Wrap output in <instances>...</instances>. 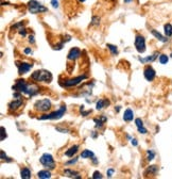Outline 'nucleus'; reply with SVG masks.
<instances>
[{
	"mask_svg": "<svg viewBox=\"0 0 172 179\" xmlns=\"http://www.w3.org/2000/svg\"><path fill=\"white\" fill-rule=\"evenodd\" d=\"M15 92H20L21 94H26L28 96H35L39 93V87H36L33 83H27L25 79H17L15 82V84L12 87Z\"/></svg>",
	"mask_w": 172,
	"mask_h": 179,
	"instance_id": "f257e3e1",
	"label": "nucleus"
},
{
	"mask_svg": "<svg viewBox=\"0 0 172 179\" xmlns=\"http://www.w3.org/2000/svg\"><path fill=\"white\" fill-rule=\"evenodd\" d=\"M33 81L36 82H45V83H50L53 79V76L49 70H46V69H38L33 73L30 77Z\"/></svg>",
	"mask_w": 172,
	"mask_h": 179,
	"instance_id": "f03ea898",
	"label": "nucleus"
},
{
	"mask_svg": "<svg viewBox=\"0 0 172 179\" xmlns=\"http://www.w3.org/2000/svg\"><path fill=\"white\" fill-rule=\"evenodd\" d=\"M66 111H67V107H66V105H62L61 107H60V109L56 111H54V112H51L49 113V114H44L42 115L41 117H38V120H60V118H62L64 116V114L66 113Z\"/></svg>",
	"mask_w": 172,
	"mask_h": 179,
	"instance_id": "7ed1b4c3",
	"label": "nucleus"
},
{
	"mask_svg": "<svg viewBox=\"0 0 172 179\" xmlns=\"http://www.w3.org/2000/svg\"><path fill=\"white\" fill-rule=\"evenodd\" d=\"M28 11L31 14H39V13L48 12V8L38 2L37 0H30L28 2Z\"/></svg>",
	"mask_w": 172,
	"mask_h": 179,
	"instance_id": "20e7f679",
	"label": "nucleus"
},
{
	"mask_svg": "<svg viewBox=\"0 0 172 179\" xmlns=\"http://www.w3.org/2000/svg\"><path fill=\"white\" fill-rule=\"evenodd\" d=\"M39 162L41 164L48 169H55V161H54V158L51 153H45L42 155V157L39 158Z\"/></svg>",
	"mask_w": 172,
	"mask_h": 179,
	"instance_id": "39448f33",
	"label": "nucleus"
},
{
	"mask_svg": "<svg viewBox=\"0 0 172 179\" xmlns=\"http://www.w3.org/2000/svg\"><path fill=\"white\" fill-rule=\"evenodd\" d=\"M51 108H52V103H51V100L48 98L39 99L34 103V109L38 112H47Z\"/></svg>",
	"mask_w": 172,
	"mask_h": 179,
	"instance_id": "423d86ee",
	"label": "nucleus"
},
{
	"mask_svg": "<svg viewBox=\"0 0 172 179\" xmlns=\"http://www.w3.org/2000/svg\"><path fill=\"white\" fill-rule=\"evenodd\" d=\"M88 78V76L85 74L81 75V76H78V77H74V78H71V79H68L66 80V81H64L63 83H61V85L63 87H76V85L80 84L83 80L87 79Z\"/></svg>",
	"mask_w": 172,
	"mask_h": 179,
	"instance_id": "0eeeda50",
	"label": "nucleus"
},
{
	"mask_svg": "<svg viewBox=\"0 0 172 179\" xmlns=\"http://www.w3.org/2000/svg\"><path fill=\"white\" fill-rule=\"evenodd\" d=\"M134 46L135 48H136L137 52L144 54V51H146V38H144V35H141V34H136Z\"/></svg>",
	"mask_w": 172,
	"mask_h": 179,
	"instance_id": "6e6552de",
	"label": "nucleus"
},
{
	"mask_svg": "<svg viewBox=\"0 0 172 179\" xmlns=\"http://www.w3.org/2000/svg\"><path fill=\"white\" fill-rule=\"evenodd\" d=\"M16 66L18 68V74L20 75H25L33 67L32 63H27V62H16Z\"/></svg>",
	"mask_w": 172,
	"mask_h": 179,
	"instance_id": "1a4fd4ad",
	"label": "nucleus"
},
{
	"mask_svg": "<svg viewBox=\"0 0 172 179\" xmlns=\"http://www.w3.org/2000/svg\"><path fill=\"white\" fill-rule=\"evenodd\" d=\"M144 76L147 81H153L156 77V72L151 65H147L144 69Z\"/></svg>",
	"mask_w": 172,
	"mask_h": 179,
	"instance_id": "9d476101",
	"label": "nucleus"
},
{
	"mask_svg": "<svg viewBox=\"0 0 172 179\" xmlns=\"http://www.w3.org/2000/svg\"><path fill=\"white\" fill-rule=\"evenodd\" d=\"M81 56H82L81 49L78 48V47H74V48H71L70 50H69L67 59H68L69 61H76V60L79 59Z\"/></svg>",
	"mask_w": 172,
	"mask_h": 179,
	"instance_id": "9b49d317",
	"label": "nucleus"
},
{
	"mask_svg": "<svg viewBox=\"0 0 172 179\" xmlns=\"http://www.w3.org/2000/svg\"><path fill=\"white\" fill-rule=\"evenodd\" d=\"M23 97H20V98H15V99L13 100V101H11L10 103H9V110L11 111V112H15L16 110H18L19 108L23 106Z\"/></svg>",
	"mask_w": 172,
	"mask_h": 179,
	"instance_id": "f8f14e48",
	"label": "nucleus"
},
{
	"mask_svg": "<svg viewBox=\"0 0 172 179\" xmlns=\"http://www.w3.org/2000/svg\"><path fill=\"white\" fill-rule=\"evenodd\" d=\"M111 105V101H109L107 98H101V99H99L98 101H97L96 103V109L98 111L100 110H103L104 108L109 107V106Z\"/></svg>",
	"mask_w": 172,
	"mask_h": 179,
	"instance_id": "ddd939ff",
	"label": "nucleus"
},
{
	"mask_svg": "<svg viewBox=\"0 0 172 179\" xmlns=\"http://www.w3.org/2000/svg\"><path fill=\"white\" fill-rule=\"evenodd\" d=\"M151 33L155 38H157V40H158L160 42H162V43H167V42L169 41L167 36L162 35V34H160L157 30H155V29H151Z\"/></svg>",
	"mask_w": 172,
	"mask_h": 179,
	"instance_id": "4468645a",
	"label": "nucleus"
},
{
	"mask_svg": "<svg viewBox=\"0 0 172 179\" xmlns=\"http://www.w3.org/2000/svg\"><path fill=\"white\" fill-rule=\"evenodd\" d=\"M94 122H95V127L96 128H102L103 127V125L107 122V117L105 116V115H101L99 118H94Z\"/></svg>",
	"mask_w": 172,
	"mask_h": 179,
	"instance_id": "2eb2a0df",
	"label": "nucleus"
},
{
	"mask_svg": "<svg viewBox=\"0 0 172 179\" xmlns=\"http://www.w3.org/2000/svg\"><path fill=\"white\" fill-rule=\"evenodd\" d=\"M158 56H160V54H158V52H155V54H153L152 56H147V58H138V60H139V62H141V63H144V64L151 63V62L155 61Z\"/></svg>",
	"mask_w": 172,
	"mask_h": 179,
	"instance_id": "dca6fc26",
	"label": "nucleus"
},
{
	"mask_svg": "<svg viewBox=\"0 0 172 179\" xmlns=\"http://www.w3.org/2000/svg\"><path fill=\"white\" fill-rule=\"evenodd\" d=\"M134 118V112L132 109L128 108L127 110L124 111V114H123V120L124 122H132Z\"/></svg>",
	"mask_w": 172,
	"mask_h": 179,
	"instance_id": "f3484780",
	"label": "nucleus"
},
{
	"mask_svg": "<svg viewBox=\"0 0 172 179\" xmlns=\"http://www.w3.org/2000/svg\"><path fill=\"white\" fill-rule=\"evenodd\" d=\"M79 148H80V146H79V145H72L71 147H69V148L66 150L65 155L67 157H74V155L78 153Z\"/></svg>",
	"mask_w": 172,
	"mask_h": 179,
	"instance_id": "a211bd4d",
	"label": "nucleus"
},
{
	"mask_svg": "<svg viewBox=\"0 0 172 179\" xmlns=\"http://www.w3.org/2000/svg\"><path fill=\"white\" fill-rule=\"evenodd\" d=\"M64 175H66L67 177H74V178H81V176H80V174H79V172L74 171V169H64Z\"/></svg>",
	"mask_w": 172,
	"mask_h": 179,
	"instance_id": "6ab92c4d",
	"label": "nucleus"
},
{
	"mask_svg": "<svg viewBox=\"0 0 172 179\" xmlns=\"http://www.w3.org/2000/svg\"><path fill=\"white\" fill-rule=\"evenodd\" d=\"M37 177L41 179H48L51 178V172L49 169H43L37 173Z\"/></svg>",
	"mask_w": 172,
	"mask_h": 179,
	"instance_id": "aec40b11",
	"label": "nucleus"
},
{
	"mask_svg": "<svg viewBox=\"0 0 172 179\" xmlns=\"http://www.w3.org/2000/svg\"><path fill=\"white\" fill-rule=\"evenodd\" d=\"M80 157L83 159H93L95 157V153L89 149H84L80 155Z\"/></svg>",
	"mask_w": 172,
	"mask_h": 179,
	"instance_id": "412c9836",
	"label": "nucleus"
},
{
	"mask_svg": "<svg viewBox=\"0 0 172 179\" xmlns=\"http://www.w3.org/2000/svg\"><path fill=\"white\" fill-rule=\"evenodd\" d=\"M20 177L23 179H30L31 178V171L28 167H23L20 169Z\"/></svg>",
	"mask_w": 172,
	"mask_h": 179,
	"instance_id": "4be33fe9",
	"label": "nucleus"
},
{
	"mask_svg": "<svg viewBox=\"0 0 172 179\" xmlns=\"http://www.w3.org/2000/svg\"><path fill=\"white\" fill-rule=\"evenodd\" d=\"M157 172H158V166L157 165H150L146 172H144V175H148V174H151V175H156Z\"/></svg>",
	"mask_w": 172,
	"mask_h": 179,
	"instance_id": "5701e85b",
	"label": "nucleus"
},
{
	"mask_svg": "<svg viewBox=\"0 0 172 179\" xmlns=\"http://www.w3.org/2000/svg\"><path fill=\"white\" fill-rule=\"evenodd\" d=\"M164 32H165V35L167 36V37L172 36V25L171 23H166V25L164 26Z\"/></svg>",
	"mask_w": 172,
	"mask_h": 179,
	"instance_id": "b1692460",
	"label": "nucleus"
},
{
	"mask_svg": "<svg viewBox=\"0 0 172 179\" xmlns=\"http://www.w3.org/2000/svg\"><path fill=\"white\" fill-rule=\"evenodd\" d=\"M106 47L109 49V51H111V54H113V56L118 54V48H117V46H115L113 44H106Z\"/></svg>",
	"mask_w": 172,
	"mask_h": 179,
	"instance_id": "393cba45",
	"label": "nucleus"
},
{
	"mask_svg": "<svg viewBox=\"0 0 172 179\" xmlns=\"http://www.w3.org/2000/svg\"><path fill=\"white\" fill-rule=\"evenodd\" d=\"M155 158V151L152 149H148L147 150V160L148 161H152Z\"/></svg>",
	"mask_w": 172,
	"mask_h": 179,
	"instance_id": "a878e982",
	"label": "nucleus"
},
{
	"mask_svg": "<svg viewBox=\"0 0 172 179\" xmlns=\"http://www.w3.org/2000/svg\"><path fill=\"white\" fill-rule=\"evenodd\" d=\"M158 60H160V64L165 65V64L168 63V61H169V58H168V56H166V54H160V58H158Z\"/></svg>",
	"mask_w": 172,
	"mask_h": 179,
	"instance_id": "bb28decb",
	"label": "nucleus"
},
{
	"mask_svg": "<svg viewBox=\"0 0 172 179\" xmlns=\"http://www.w3.org/2000/svg\"><path fill=\"white\" fill-rule=\"evenodd\" d=\"M79 111H80V113L82 114V116H87L88 114H90L91 113V110H87V111H84V106H80V109H79Z\"/></svg>",
	"mask_w": 172,
	"mask_h": 179,
	"instance_id": "cd10ccee",
	"label": "nucleus"
},
{
	"mask_svg": "<svg viewBox=\"0 0 172 179\" xmlns=\"http://www.w3.org/2000/svg\"><path fill=\"white\" fill-rule=\"evenodd\" d=\"M100 23V17L98 16H93V19H91V25L93 26H98Z\"/></svg>",
	"mask_w": 172,
	"mask_h": 179,
	"instance_id": "c85d7f7f",
	"label": "nucleus"
},
{
	"mask_svg": "<svg viewBox=\"0 0 172 179\" xmlns=\"http://www.w3.org/2000/svg\"><path fill=\"white\" fill-rule=\"evenodd\" d=\"M0 155H1V160H5V161H8V162H11L12 161V159H10L8 156H7V153H4L3 150H1V153H0Z\"/></svg>",
	"mask_w": 172,
	"mask_h": 179,
	"instance_id": "c756f323",
	"label": "nucleus"
},
{
	"mask_svg": "<svg viewBox=\"0 0 172 179\" xmlns=\"http://www.w3.org/2000/svg\"><path fill=\"white\" fill-rule=\"evenodd\" d=\"M103 178V175L100 173L99 171L94 172V174H93V179H102Z\"/></svg>",
	"mask_w": 172,
	"mask_h": 179,
	"instance_id": "7c9ffc66",
	"label": "nucleus"
},
{
	"mask_svg": "<svg viewBox=\"0 0 172 179\" xmlns=\"http://www.w3.org/2000/svg\"><path fill=\"white\" fill-rule=\"evenodd\" d=\"M23 26H25V23H23V21H20V23H15V25H13L12 29H17V30H19V29L23 28Z\"/></svg>",
	"mask_w": 172,
	"mask_h": 179,
	"instance_id": "2f4dec72",
	"label": "nucleus"
},
{
	"mask_svg": "<svg viewBox=\"0 0 172 179\" xmlns=\"http://www.w3.org/2000/svg\"><path fill=\"white\" fill-rule=\"evenodd\" d=\"M137 130H138V132L140 133V134H147L148 133V129L144 126H142V127H139L137 128Z\"/></svg>",
	"mask_w": 172,
	"mask_h": 179,
	"instance_id": "473e14b6",
	"label": "nucleus"
},
{
	"mask_svg": "<svg viewBox=\"0 0 172 179\" xmlns=\"http://www.w3.org/2000/svg\"><path fill=\"white\" fill-rule=\"evenodd\" d=\"M135 125H136L137 128L142 127V126H144V122H142L141 118H136V120H135Z\"/></svg>",
	"mask_w": 172,
	"mask_h": 179,
	"instance_id": "72a5a7b5",
	"label": "nucleus"
},
{
	"mask_svg": "<svg viewBox=\"0 0 172 179\" xmlns=\"http://www.w3.org/2000/svg\"><path fill=\"white\" fill-rule=\"evenodd\" d=\"M5 138H7V131H5V128L1 126V138H0V140L3 141Z\"/></svg>",
	"mask_w": 172,
	"mask_h": 179,
	"instance_id": "f704fd0d",
	"label": "nucleus"
},
{
	"mask_svg": "<svg viewBox=\"0 0 172 179\" xmlns=\"http://www.w3.org/2000/svg\"><path fill=\"white\" fill-rule=\"evenodd\" d=\"M55 129H56L58 131H60V132H62V133H67V132H69V129H67V128L55 127Z\"/></svg>",
	"mask_w": 172,
	"mask_h": 179,
	"instance_id": "c9c22d12",
	"label": "nucleus"
},
{
	"mask_svg": "<svg viewBox=\"0 0 172 179\" xmlns=\"http://www.w3.org/2000/svg\"><path fill=\"white\" fill-rule=\"evenodd\" d=\"M79 158H74V159H71V160H69V161L66 162V165H70V164H76L77 162H78Z\"/></svg>",
	"mask_w": 172,
	"mask_h": 179,
	"instance_id": "e433bc0d",
	"label": "nucleus"
},
{
	"mask_svg": "<svg viewBox=\"0 0 172 179\" xmlns=\"http://www.w3.org/2000/svg\"><path fill=\"white\" fill-rule=\"evenodd\" d=\"M18 33L20 34L21 36H23V37H25V36H27V30H26L25 28H21V29H19V30H18Z\"/></svg>",
	"mask_w": 172,
	"mask_h": 179,
	"instance_id": "4c0bfd02",
	"label": "nucleus"
},
{
	"mask_svg": "<svg viewBox=\"0 0 172 179\" xmlns=\"http://www.w3.org/2000/svg\"><path fill=\"white\" fill-rule=\"evenodd\" d=\"M23 54H33V51L31 48H29V47H27V48L23 49Z\"/></svg>",
	"mask_w": 172,
	"mask_h": 179,
	"instance_id": "58836bf2",
	"label": "nucleus"
},
{
	"mask_svg": "<svg viewBox=\"0 0 172 179\" xmlns=\"http://www.w3.org/2000/svg\"><path fill=\"white\" fill-rule=\"evenodd\" d=\"M51 4L54 9L58 8V0H51Z\"/></svg>",
	"mask_w": 172,
	"mask_h": 179,
	"instance_id": "ea45409f",
	"label": "nucleus"
},
{
	"mask_svg": "<svg viewBox=\"0 0 172 179\" xmlns=\"http://www.w3.org/2000/svg\"><path fill=\"white\" fill-rule=\"evenodd\" d=\"M114 172H115L114 169H107V172H106L107 177H109V178H111V177L113 176V174H114Z\"/></svg>",
	"mask_w": 172,
	"mask_h": 179,
	"instance_id": "a19ab883",
	"label": "nucleus"
},
{
	"mask_svg": "<svg viewBox=\"0 0 172 179\" xmlns=\"http://www.w3.org/2000/svg\"><path fill=\"white\" fill-rule=\"evenodd\" d=\"M29 43H30V44L35 43V38H34V35H29Z\"/></svg>",
	"mask_w": 172,
	"mask_h": 179,
	"instance_id": "79ce46f5",
	"label": "nucleus"
},
{
	"mask_svg": "<svg viewBox=\"0 0 172 179\" xmlns=\"http://www.w3.org/2000/svg\"><path fill=\"white\" fill-rule=\"evenodd\" d=\"M131 143H132V145L135 146V147H136V146H138V142H137L136 139H132V140H131Z\"/></svg>",
	"mask_w": 172,
	"mask_h": 179,
	"instance_id": "37998d69",
	"label": "nucleus"
},
{
	"mask_svg": "<svg viewBox=\"0 0 172 179\" xmlns=\"http://www.w3.org/2000/svg\"><path fill=\"white\" fill-rule=\"evenodd\" d=\"M97 136H98V133H97L96 131H93V133H91V136H93L94 139H96Z\"/></svg>",
	"mask_w": 172,
	"mask_h": 179,
	"instance_id": "c03bdc74",
	"label": "nucleus"
},
{
	"mask_svg": "<svg viewBox=\"0 0 172 179\" xmlns=\"http://www.w3.org/2000/svg\"><path fill=\"white\" fill-rule=\"evenodd\" d=\"M120 109H121V107H120V106H117V108H115V111L119 112V111H120Z\"/></svg>",
	"mask_w": 172,
	"mask_h": 179,
	"instance_id": "a18cd8bd",
	"label": "nucleus"
},
{
	"mask_svg": "<svg viewBox=\"0 0 172 179\" xmlns=\"http://www.w3.org/2000/svg\"><path fill=\"white\" fill-rule=\"evenodd\" d=\"M124 1V3H127V4H129V3H131L133 0H123Z\"/></svg>",
	"mask_w": 172,
	"mask_h": 179,
	"instance_id": "49530a36",
	"label": "nucleus"
},
{
	"mask_svg": "<svg viewBox=\"0 0 172 179\" xmlns=\"http://www.w3.org/2000/svg\"><path fill=\"white\" fill-rule=\"evenodd\" d=\"M1 4H2V5H9L10 3H9V2H2Z\"/></svg>",
	"mask_w": 172,
	"mask_h": 179,
	"instance_id": "de8ad7c7",
	"label": "nucleus"
},
{
	"mask_svg": "<svg viewBox=\"0 0 172 179\" xmlns=\"http://www.w3.org/2000/svg\"><path fill=\"white\" fill-rule=\"evenodd\" d=\"M79 1H80V2H84V1H85V0H79Z\"/></svg>",
	"mask_w": 172,
	"mask_h": 179,
	"instance_id": "09e8293b",
	"label": "nucleus"
},
{
	"mask_svg": "<svg viewBox=\"0 0 172 179\" xmlns=\"http://www.w3.org/2000/svg\"><path fill=\"white\" fill-rule=\"evenodd\" d=\"M170 56H171V58H172V52H171V54H170Z\"/></svg>",
	"mask_w": 172,
	"mask_h": 179,
	"instance_id": "8fccbe9b",
	"label": "nucleus"
}]
</instances>
